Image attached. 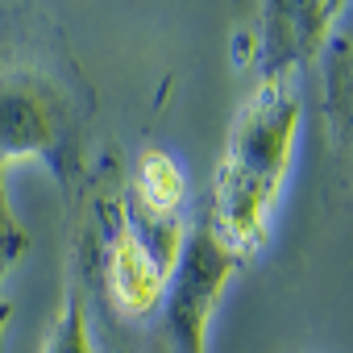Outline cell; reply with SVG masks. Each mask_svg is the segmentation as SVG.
Wrapping results in <instances>:
<instances>
[{
    "mask_svg": "<svg viewBox=\"0 0 353 353\" xmlns=\"http://www.w3.org/2000/svg\"><path fill=\"white\" fill-rule=\"evenodd\" d=\"M42 353H100V345L92 336V320H88V299L79 287H67V299L50 324Z\"/></svg>",
    "mask_w": 353,
    "mask_h": 353,
    "instance_id": "cell-8",
    "label": "cell"
},
{
    "mask_svg": "<svg viewBox=\"0 0 353 353\" xmlns=\"http://www.w3.org/2000/svg\"><path fill=\"white\" fill-rule=\"evenodd\" d=\"M188 179H183V166L174 162L166 150H141L137 166H133V183H129V200L162 212V216H179Z\"/></svg>",
    "mask_w": 353,
    "mask_h": 353,
    "instance_id": "cell-7",
    "label": "cell"
},
{
    "mask_svg": "<svg viewBox=\"0 0 353 353\" xmlns=\"http://www.w3.org/2000/svg\"><path fill=\"white\" fill-rule=\"evenodd\" d=\"M71 96L42 67L13 63L0 71V166L26 158L59 162L71 141Z\"/></svg>",
    "mask_w": 353,
    "mask_h": 353,
    "instance_id": "cell-3",
    "label": "cell"
},
{
    "mask_svg": "<svg viewBox=\"0 0 353 353\" xmlns=\"http://www.w3.org/2000/svg\"><path fill=\"white\" fill-rule=\"evenodd\" d=\"M345 9L349 0H250V59L258 83L295 79L299 67L316 63L336 38Z\"/></svg>",
    "mask_w": 353,
    "mask_h": 353,
    "instance_id": "cell-4",
    "label": "cell"
},
{
    "mask_svg": "<svg viewBox=\"0 0 353 353\" xmlns=\"http://www.w3.org/2000/svg\"><path fill=\"white\" fill-rule=\"evenodd\" d=\"M100 274L108 287V299L133 316L145 320L158 312L162 291H166V270L158 266V258L141 245V237L133 233V225L125 221V212H108L104 216V245H100Z\"/></svg>",
    "mask_w": 353,
    "mask_h": 353,
    "instance_id": "cell-5",
    "label": "cell"
},
{
    "mask_svg": "<svg viewBox=\"0 0 353 353\" xmlns=\"http://www.w3.org/2000/svg\"><path fill=\"white\" fill-rule=\"evenodd\" d=\"M299 117H303V100L295 79H270L250 92V100L237 108L225 133L204 225L241 258L266 245L270 216L279 208L291 170Z\"/></svg>",
    "mask_w": 353,
    "mask_h": 353,
    "instance_id": "cell-1",
    "label": "cell"
},
{
    "mask_svg": "<svg viewBox=\"0 0 353 353\" xmlns=\"http://www.w3.org/2000/svg\"><path fill=\"white\" fill-rule=\"evenodd\" d=\"M324 59V133L345 166H353V42L332 38Z\"/></svg>",
    "mask_w": 353,
    "mask_h": 353,
    "instance_id": "cell-6",
    "label": "cell"
},
{
    "mask_svg": "<svg viewBox=\"0 0 353 353\" xmlns=\"http://www.w3.org/2000/svg\"><path fill=\"white\" fill-rule=\"evenodd\" d=\"M5 324H9V303L0 299V336H5Z\"/></svg>",
    "mask_w": 353,
    "mask_h": 353,
    "instance_id": "cell-10",
    "label": "cell"
},
{
    "mask_svg": "<svg viewBox=\"0 0 353 353\" xmlns=\"http://www.w3.org/2000/svg\"><path fill=\"white\" fill-rule=\"evenodd\" d=\"M30 245H34V237H30L21 212H17V204L9 196V166H0V283L21 266Z\"/></svg>",
    "mask_w": 353,
    "mask_h": 353,
    "instance_id": "cell-9",
    "label": "cell"
},
{
    "mask_svg": "<svg viewBox=\"0 0 353 353\" xmlns=\"http://www.w3.org/2000/svg\"><path fill=\"white\" fill-rule=\"evenodd\" d=\"M241 254L229 250L208 225L188 233L179 262L166 274L158 303V349L154 353H208L212 316L241 270Z\"/></svg>",
    "mask_w": 353,
    "mask_h": 353,
    "instance_id": "cell-2",
    "label": "cell"
}]
</instances>
